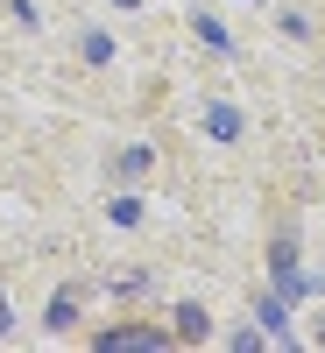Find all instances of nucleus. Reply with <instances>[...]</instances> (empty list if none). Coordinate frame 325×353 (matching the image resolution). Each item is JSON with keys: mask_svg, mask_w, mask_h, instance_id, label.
Masks as SVG:
<instances>
[{"mask_svg": "<svg viewBox=\"0 0 325 353\" xmlns=\"http://www.w3.org/2000/svg\"><path fill=\"white\" fill-rule=\"evenodd\" d=\"M121 8H135V0H121Z\"/></svg>", "mask_w": 325, "mask_h": 353, "instance_id": "5", "label": "nucleus"}, {"mask_svg": "<svg viewBox=\"0 0 325 353\" xmlns=\"http://www.w3.org/2000/svg\"><path fill=\"white\" fill-rule=\"evenodd\" d=\"M177 332H184V339H205V311L184 304V311H177Z\"/></svg>", "mask_w": 325, "mask_h": 353, "instance_id": "3", "label": "nucleus"}, {"mask_svg": "<svg viewBox=\"0 0 325 353\" xmlns=\"http://www.w3.org/2000/svg\"><path fill=\"white\" fill-rule=\"evenodd\" d=\"M99 346H106V353H156V346H163V332H156V325H113Z\"/></svg>", "mask_w": 325, "mask_h": 353, "instance_id": "1", "label": "nucleus"}, {"mask_svg": "<svg viewBox=\"0 0 325 353\" xmlns=\"http://www.w3.org/2000/svg\"><path fill=\"white\" fill-rule=\"evenodd\" d=\"M0 332H8V297H0Z\"/></svg>", "mask_w": 325, "mask_h": 353, "instance_id": "4", "label": "nucleus"}, {"mask_svg": "<svg viewBox=\"0 0 325 353\" xmlns=\"http://www.w3.org/2000/svg\"><path fill=\"white\" fill-rule=\"evenodd\" d=\"M205 128H213L219 141H233V134H241V113H233V106H213V113H205Z\"/></svg>", "mask_w": 325, "mask_h": 353, "instance_id": "2", "label": "nucleus"}]
</instances>
